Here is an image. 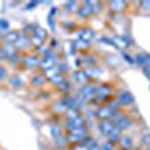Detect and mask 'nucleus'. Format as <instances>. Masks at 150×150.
Masks as SVG:
<instances>
[{
    "label": "nucleus",
    "instance_id": "f257e3e1",
    "mask_svg": "<svg viewBox=\"0 0 150 150\" xmlns=\"http://www.w3.org/2000/svg\"><path fill=\"white\" fill-rule=\"evenodd\" d=\"M84 126V119L83 116H78V117H74V119H68L65 123V129L68 131V134L69 132H74L75 129H78V128H83Z\"/></svg>",
    "mask_w": 150,
    "mask_h": 150
},
{
    "label": "nucleus",
    "instance_id": "f03ea898",
    "mask_svg": "<svg viewBox=\"0 0 150 150\" xmlns=\"http://www.w3.org/2000/svg\"><path fill=\"white\" fill-rule=\"evenodd\" d=\"M24 63L27 68H35V66L41 65V59L38 57V56H27L26 59H24Z\"/></svg>",
    "mask_w": 150,
    "mask_h": 150
},
{
    "label": "nucleus",
    "instance_id": "7ed1b4c3",
    "mask_svg": "<svg viewBox=\"0 0 150 150\" xmlns=\"http://www.w3.org/2000/svg\"><path fill=\"white\" fill-rule=\"evenodd\" d=\"M30 45V38L26 35H21L20 36V39L17 41V44H15V47L17 48H27Z\"/></svg>",
    "mask_w": 150,
    "mask_h": 150
},
{
    "label": "nucleus",
    "instance_id": "20e7f679",
    "mask_svg": "<svg viewBox=\"0 0 150 150\" xmlns=\"http://www.w3.org/2000/svg\"><path fill=\"white\" fill-rule=\"evenodd\" d=\"M20 33H18V32H9V33H8V35L5 36V41L6 42H9V44H17V41L18 39H20Z\"/></svg>",
    "mask_w": 150,
    "mask_h": 150
},
{
    "label": "nucleus",
    "instance_id": "39448f33",
    "mask_svg": "<svg viewBox=\"0 0 150 150\" xmlns=\"http://www.w3.org/2000/svg\"><path fill=\"white\" fill-rule=\"evenodd\" d=\"M33 33H35V36L39 38V41H42V39L47 38V32H45L44 29H41L39 26H33Z\"/></svg>",
    "mask_w": 150,
    "mask_h": 150
},
{
    "label": "nucleus",
    "instance_id": "423d86ee",
    "mask_svg": "<svg viewBox=\"0 0 150 150\" xmlns=\"http://www.w3.org/2000/svg\"><path fill=\"white\" fill-rule=\"evenodd\" d=\"M99 128H101L99 131H101L102 134H108V132L111 131L110 128H113V125H111V122H107V120H104L101 125H99Z\"/></svg>",
    "mask_w": 150,
    "mask_h": 150
},
{
    "label": "nucleus",
    "instance_id": "0eeeda50",
    "mask_svg": "<svg viewBox=\"0 0 150 150\" xmlns=\"http://www.w3.org/2000/svg\"><path fill=\"white\" fill-rule=\"evenodd\" d=\"M44 83H45V77L44 75H35L32 78V84L33 86H44Z\"/></svg>",
    "mask_w": 150,
    "mask_h": 150
},
{
    "label": "nucleus",
    "instance_id": "6e6552de",
    "mask_svg": "<svg viewBox=\"0 0 150 150\" xmlns=\"http://www.w3.org/2000/svg\"><path fill=\"white\" fill-rule=\"evenodd\" d=\"M68 146V137H62L60 138H57V141H56V147L57 149H63V147H66Z\"/></svg>",
    "mask_w": 150,
    "mask_h": 150
},
{
    "label": "nucleus",
    "instance_id": "1a4fd4ad",
    "mask_svg": "<svg viewBox=\"0 0 150 150\" xmlns=\"http://www.w3.org/2000/svg\"><path fill=\"white\" fill-rule=\"evenodd\" d=\"M80 38L87 41V39H90V38H93V32L89 30V29H83L81 32H80Z\"/></svg>",
    "mask_w": 150,
    "mask_h": 150
},
{
    "label": "nucleus",
    "instance_id": "9d476101",
    "mask_svg": "<svg viewBox=\"0 0 150 150\" xmlns=\"http://www.w3.org/2000/svg\"><path fill=\"white\" fill-rule=\"evenodd\" d=\"M78 14H80L81 17H89L90 14H92V9H87V8H81V9L78 11Z\"/></svg>",
    "mask_w": 150,
    "mask_h": 150
},
{
    "label": "nucleus",
    "instance_id": "9b49d317",
    "mask_svg": "<svg viewBox=\"0 0 150 150\" xmlns=\"http://www.w3.org/2000/svg\"><path fill=\"white\" fill-rule=\"evenodd\" d=\"M8 27H9V23L5 20H0V30H6Z\"/></svg>",
    "mask_w": 150,
    "mask_h": 150
},
{
    "label": "nucleus",
    "instance_id": "f8f14e48",
    "mask_svg": "<svg viewBox=\"0 0 150 150\" xmlns=\"http://www.w3.org/2000/svg\"><path fill=\"white\" fill-rule=\"evenodd\" d=\"M3 78H6V69L3 66H0V80H3Z\"/></svg>",
    "mask_w": 150,
    "mask_h": 150
},
{
    "label": "nucleus",
    "instance_id": "ddd939ff",
    "mask_svg": "<svg viewBox=\"0 0 150 150\" xmlns=\"http://www.w3.org/2000/svg\"><path fill=\"white\" fill-rule=\"evenodd\" d=\"M38 5H39L38 2H33V3H29V5H27V9H30V8H35V6H38Z\"/></svg>",
    "mask_w": 150,
    "mask_h": 150
}]
</instances>
